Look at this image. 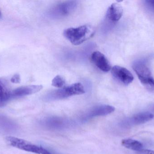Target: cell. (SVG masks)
<instances>
[{"label": "cell", "mask_w": 154, "mask_h": 154, "mask_svg": "<svg viewBox=\"0 0 154 154\" xmlns=\"http://www.w3.org/2000/svg\"><path fill=\"white\" fill-rule=\"evenodd\" d=\"M95 30L92 26L84 25L77 28L67 29L64 32L65 37L75 45H79L90 39L94 35Z\"/></svg>", "instance_id": "1"}, {"label": "cell", "mask_w": 154, "mask_h": 154, "mask_svg": "<svg viewBox=\"0 0 154 154\" xmlns=\"http://www.w3.org/2000/svg\"><path fill=\"white\" fill-rule=\"evenodd\" d=\"M84 93L85 90L83 85L80 83H76L52 91L47 96V99L49 100H59Z\"/></svg>", "instance_id": "2"}, {"label": "cell", "mask_w": 154, "mask_h": 154, "mask_svg": "<svg viewBox=\"0 0 154 154\" xmlns=\"http://www.w3.org/2000/svg\"><path fill=\"white\" fill-rule=\"evenodd\" d=\"M6 139L10 145L20 150L37 154H52L42 146H38L23 139L11 136L6 137Z\"/></svg>", "instance_id": "3"}, {"label": "cell", "mask_w": 154, "mask_h": 154, "mask_svg": "<svg viewBox=\"0 0 154 154\" xmlns=\"http://www.w3.org/2000/svg\"><path fill=\"white\" fill-rule=\"evenodd\" d=\"M133 68L146 89L150 92H154V79L149 68L143 62L138 61L134 64Z\"/></svg>", "instance_id": "4"}, {"label": "cell", "mask_w": 154, "mask_h": 154, "mask_svg": "<svg viewBox=\"0 0 154 154\" xmlns=\"http://www.w3.org/2000/svg\"><path fill=\"white\" fill-rule=\"evenodd\" d=\"M77 6L76 1H67L56 5L50 12L51 16L54 18H61L67 16L73 12Z\"/></svg>", "instance_id": "5"}, {"label": "cell", "mask_w": 154, "mask_h": 154, "mask_svg": "<svg viewBox=\"0 0 154 154\" xmlns=\"http://www.w3.org/2000/svg\"><path fill=\"white\" fill-rule=\"evenodd\" d=\"M111 73L116 80L124 85H129L134 80L132 73L125 68L115 66L111 68Z\"/></svg>", "instance_id": "6"}, {"label": "cell", "mask_w": 154, "mask_h": 154, "mask_svg": "<svg viewBox=\"0 0 154 154\" xmlns=\"http://www.w3.org/2000/svg\"><path fill=\"white\" fill-rule=\"evenodd\" d=\"M115 110V108L109 105L97 106L91 108L86 113L83 117V119L88 120L97 117L107 115L113 113Z\"/></svg>", "instance_id": "7"}, {"label": "cell", "mask_w": 154, "mask_h": 154, "mask_svg": "<svg viewBox=\"0 0 154 154\" xmlns=\"http://www.w3.org/2000/svg\"><path fill=\"white\" fill-rule=\"evenodd\" d=\"M42 88V85H30L17 88L11 91V99L35 94L40 91Z\"/></svg>", "instance_id": "8"}, {"label": "cell", "mask_w": 154, "mask_h": 154, "mask_svg": "<svg viewBox=\"0 0 154 154\" xmlns=\"http://www.w3.org/2000/svg\"><path fill=\"white\" fill-rule=\"evenodd\" d=\"M91 59L92 62L100 70L104 72H108L111 69V65L106 57L100 52H94Z\"/></svg>", "instance_id": "9"}, {"label": "cell", "mask_w": 154, "mask_h": 154, "mask_svg": "<svg viewBox=\"0 0 154 154\" xmlns=\"http://www.w3.org/2000/svg\"><path fill=\"white\" fill-rule=\"evenodd\" d=\"M154 115L149 112H141L133 116L128 120V125H138L143 124L153 118Z\"/></svg>", "instance_id": "10"}, {"label": "cell", "mask_w": 154, "mask_h": 154, "mask_svg": "<svg viewBox=\"0 0 154 154\" xmlns=\"http://www.w3.org/2000/svg\"><path fill=\"white\" fill-rule=\"evenodd\" d=\"M123 9L119 4L114 3L109 6L106 12V18L113 22L120 20L123 15Z\"/></svg>", "instance_id": "11"}, {"label": "cell", "mask_w": 154, "mask_h": 154, "mask_svg": "<svg viewBox=\"0 0 154 154\" xmlns=\"http://www.w3.org/2000/svg\"><path fill=\"white\" fill-rule=\"evenodd\" d=\"M11 99V91L9 90L6 81L0 78V107L5 105Z\"/></svg>", "instance_id": "12"}, {"label": "cell", "mask_w": 154, "mask_h": 154, "mask_svg": "<svg viewBox=\"0 0 154 154\" xmlns=\"http://www.w3.org/2000/svg\"><path fill=\"white\" fill-rule=\"evenodd\" d=\"M121 143L125 148L137 151V152L141 151L143 146V144L139 141L132 139H124L122 140Z\"/></svg>", "instance_id": "13"}, {"label": "cell", "mask_w": 154, "mask_h": 154, "mask_svg": "<svg viewBox=\"0 0 154 154\" xmlns=\"http://www.w3.org/2000/svg\"><path fill=\"white\" fill-rule=\"evenodd\" d=\"M16 125L7 117L0 115V129L5 132H10L15 130Z\"/></svg>", "instance_id": "14"}, {"label": "cell", "mask_w": 154, "mask_h": 154, "mask_svg": "<svg viewBox=\"0 0 154 154\" xmlns=\"http://www.w3.org/2000/svg\"><path fill=\"white\" fill-rule=\"evenodd\" d=\"M66 84L65 78L60 75H57L52 80V85L59 88L64 87Z\"/></svg>", "instance_id": "15"}, {"label": "cell", "mask_w": 154, "mask_h": 154, "mask_svg": "<svg viewBox=\"0 0 154 154\" xmlns=\"http://www.w3.org/2000/svg\"><path fill=\"white\" fill-rule=\"evenodd\" d=\"M20 81V76L18 74H15L14 76H13L12 77L11 79V81L13 83H19Z\"/></svg>", "instance_id": "16"}, {"label": "cell", "mask_w": 154, "mask_h": 154, "mask_svg": "<svg viewBox=\"0 0 154 154\" xmlns=\"http://www.w3.org/2000/svg\"><path fill=\"white\" fill-rule=\"evenodd\" d=\"M146 4L147 6L152 10V11L154 12V0H150V1H146Z\"/></svg>", "instance_id": "17"}, {"label": "cell", "mask_w": 154, "mask_h": 154, "mask_svg": "<svg viewBox=\"0 0 154 154\" xmlns=\"http://www.w3.org/2000/svg\"><path fill=\"white\" fill-rule=\"evenodd\" d=\"M137 154H154V151L150 150H144L137 152Z\"/></svg>", "instance_id": "18"}, {"label": "cell", "mask_w": 154, "mask_h": 154, "mask_svg": "<svg viewBox=\"0 0 154 154\" xmlns=\"http://www.w3.org/2000/svg\"><path fill=\"white\" fill-rule=\"evenodd\" d=\"M2 17V13H1V10H0V18Z\"/></svg>", "instance_id": "19"}]
</instances>
